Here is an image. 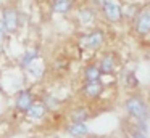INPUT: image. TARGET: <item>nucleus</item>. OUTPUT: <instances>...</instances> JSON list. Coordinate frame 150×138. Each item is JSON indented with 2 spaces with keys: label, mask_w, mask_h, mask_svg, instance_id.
<instances>
[{
  "label": "nucleus",
  "mask_w": 150,
  "mask_h": 138,
  "mask_svg": "<svg viewBox=\"0 0 150 138\" xmlns=\"http://www.w3.org/2000/svg\"><path fill=\"white\" fill-rule=\"evenodd\" d=\"M124 112L126 117L134 122H149L150 117L149 103L140 93H132L124 99Z\"/></svg>",
  "instance_id": "obj_1"
},
{
  "label": "nucleus",
  "mask_w": 150,
  "mask_h": 138,
  "mask_svg": "<svg viewBox=\"0 0 150 138\" xmlns=\"http://www.w3.org/2000/svg\"><path fill=\"white\" fill-rule=\"evenodd\" d=\"M107 35L102 27H92L89 31H86L84 34L79 35V47L82 50H91V51H98L105 45Z\"/></svg>",
  "instance_id": "obj_2"
},
{
  "label": "nucleus",
  "mask_w": 150,
  "mask_h": 138,
  "mask_svg": "<svg viewBox=\"0 0 150 138\" xmlns=\"http://www.w3.org/2000/svg\"><path fill=\"white\" fill-rule=\"evenodd\" d=\"M132 31L139 39L150 37V3H145L136 10L132 18Z\"/></svg>",
  "instance_id": "obj_3"
},
{
  "label": "nucleus",
  "mask_w": 150,
  "mask_h": 138,
  "mask_svg": "<svg viewBox=\"0 0 150 138\" xmlns=\"http://www.w3.org/2000/svg\"><path fill=\"white\" fill-rule=\"evenodd\" d=\"M98 13L108 24H120L124 18L123 6L118 3V0H105L102 8L98 10Z\"/></svg>",
  "instance_id": "obj_4"
},
{
  "label": "nucleus",
  "mask_w": 150,
  "mask_h": 138,
  "mask_svg": "<svg viewBox=\"0 0 150 138\" xmlns=\"http://www.w3.org/2000/svg\"><path fill=\"white\" fill-rule=\"evenodd\" d=\"M0 18L5 24V29H7L8 34H16L20 31L21 26V15L20 10L13 5H7L2 8V13H0Z\"/></svg>",
  "instance_id": "obj_5"
},
{
  "label": "nucleus",
  "mask_w": 150,
  "mask_h": 138,
  "mask_svg": "<svg viewBox=\"0 0 150 138\" xmlns=\"http://www.w3.org/2000/svg\"><path fill=\"white\" fill-rule=\"evenodd\" d=\"M97 64L102 71V76H113L116 72L118 66H120V58L115 51H105L100 55V58L97 60Z\"/></svg>",
  "instance_id": "obj_6"
},
{
  "label": "nucleus",
  "mask_w": 150,
  "mask_h": 138,
  "mask_svg": "<svg viewBox=\"0 0 150 138\" xmlns=\"http://www.w3.org/2000/svg\"><path fill=\"white\" fill-rule=\"evenodd\" d=\"M36 101H37V99H36V95H34L33 90H29V88H21V90H18V93L15 95L13 106H15V109H16L18 112H21V114H26L28 109H29Z\"/></svg>",
  "instance_id": "obj_7"
},
{
  "label": "nucleus",
  "mask_w": 150,
  "mask_h": 138,
  "mask_svg": "<svg viewBox=\"0 0 150 138\" xmlns=\"http://www.w3.org/2000/svg\"><path fill=\"white\" fill-rule=\"evenodd\" d=\"M97 16L98 11L91 5H84V6H79L76 10V22H78L81 27H95V21H97Z\"/></svg>",
  "instance_id": "obj_8"
},
{
  "label": "nucleus",
  "mask_w": 150,
  "mask_h": 138,
  "mask_svg": "<svg viewBox=\"0 0 150 138\" xmlns=\"http://www.w3.org/2000/svg\"><path fill=\"white\" fill-rule=\"evenodd\" d=\"M105 92V83L103 80H97V82H84L81 87V95L82 98L89 99V101H94L98 99Z\"/></svg>",
  "instance_id": "obj_9"
},
{
  "label": "nucleus",
  "mask_w": 150,
  "mask_h": 138,
  "mask_svg": "<svg viewBox=\"0 0 150 138\" xmlns=\"http://www.w3.org/2000/svg\"><path fill=\"white\" fill-rule=\"evenodd\" d=\"M49 111H50V109L47 108L45 103L40 101V99H37V101L34 103L29 109H28L26 117L29 119V120H34V122H36V120H42V119L49 114Z\"/></svg>",
  "instance_id": "obj_10"
},
{
  "label": "nucleus",
  "mask_w": 150,
  "mask_h": 138,
  "mask_svg": "<svg viewBox=\"0 0 150 138\" xmlns=\"http://www.w3.org/2000/svg\"><path fill=\"white\" fill-rule=\"evenodd\" d=\"M37 60H40V51L39 48H28L23 51V55L20 56V69L26 71L29 66H33Z\"/></svg>",
  "instance_id": "obj_11"
},
{
  "label": "nucleus",
  "mask_w": 150,
  "mask_h": 138,
  "mask_svg": "<svg viewBox=\"0 0 150 138\" xmlns=\"http://www.w3.org/2000/svg\"><path fill=\"white\" fill-rule=\"evenodd\" d=\"M65 132L71 138H84L89 135V125L86 122H69Z\"/></svg>",
  "instance_id": "obj_12"
},
{
  "label": "nucleus",
  "mask_w": 150,
  "mask_h": 138,
  "mask_svg": "<svg viewBox=\"0 0 150 138\" xmlns=\"http://www.w3.org/2000/svg\"><path fill=\"white\" fill-rule=\"evenodd\" d=\"M68 117H69V122H86L87 124L89 119L92 117V114L87 106H78V108H73L69 111Z\"/></svg>",
  "instance_id": "obj_13"
},
{
  "label": "nucleus",
  "mask_w": 150,
  "mask_h": 138,
  "mask_svg": "<svg viewBox=\"0 0 150 138\" xmlns=\"http://www.w3.org/2000/svg\"><path fill=\"white\" fill-rule=\"evenodd\" d=\"M102 77L103 76H102V71L97 63H89L82 71V80L84 82H97V80H102Z\"/></svg>",
  "instance_id": "obj_14"
},
{
  "label": "nucleus",
  "mask_w": 150,
  "mask_h": 138,
  "mask_svg": "<svg viewBox=\"0 0 150 138\" xmlns=\"http://www.w3.org/2000/svg\"><path fill=\"white\" fill-rule=\"evenodd\" d=\"M74 8L73 0H52V11L55 15H68Z\"/></svg>",
  "instance_id": "obj_15"
},
{
  "label": "nucleus",
  "mask_w": 150,
  "mask_h": 138,
  "mask_svg": "<svg viewBox=\"0 0 150 138\" xmlns=\"http://www.w3.org/2000/svg\"><path fill=\"white\" fill-rule=\"evenodd\" d=\"M123 133H124V138H149V133L140 132L129 119L126 122V127H123Z\"/></svg>",
  "instance_id": "obj_16"
},
{
  "label": "nucleus",
  "mask_w": 150,
  "mask_h": 138,
  "mask_svg": "<svg viewBox=\"0 0 150 138\" xmlns=\"http://www.w3.org/2000/svg\"><path fill=\"white\" fill-rule=\"evenodd\" d=\"M124 85L131 90H137L139 88V79H137V74L134 71H126L124 72Z\"/></svg>",
  "instance_id": "obj_17"
},
{
  "label": "nucleus",
  "mask_w": 150,
  "mask_h": 138,
  "mask_svg": "<svg viewBox=\"0 0 150 138\" xmlns=\"http://www.w3.org/2000/svg\"><path fill=\"white\" fill-rule=\"evenodd\" d=\"M28 76L31 77V79H40V77L44 76V64L40 63V60H37L36 63L33 64V66L28 67Z\"/></svg>",
  "instance_id": "obj_18"
},
{
  "label": "nucleus",
  "mask_w": 150,
  "mask_h": 138,
  "mask_svg": "<svg viewBox=\"0 0 150 138\" xmlns=\"http://www.w3.org/2000/svg\"><path fill=\"white\" fill-rule=\"evenodd\" d=\"M7 35H8V32H7V29H5V24H4V21H2V18H0V51H2V48H4V43H5V40H7Z\"/></svg>",
  "instance_id": "obj_19"
},
{
  "label": "nucleus",
  "mask_w": 150,
  "mask_h": 138,
  "mask_svg": "<svg viewBox=\"0 0 150 138\" xmlns=\"http://www.w3.org/2000/svg\"><path fill=\"white\" fill-rule=\"evenodd\" d=\"M103 3H105V0H89V5L94 6V8L97 10V11L102 8V5H103Z\"/></svg>",
  "instance_id": "obj_20"
},
{
  "label": "nucleus",
  "mask_w": 150,
  "mask_h": 138,
  "mask_svg": "<svg viewBox=\"0 0 150 138\" xmlns=\"http://www.w3.org/2000/svg\"><path fill=\"white\" fill-rule=\"evenodd\" d=\"M132 3H147L149 0H131Z\"/></svg>",
  "instance_id": "obj_21"
}]
</instances>
